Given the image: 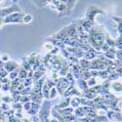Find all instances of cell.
Wrapping results in <instances>:
<instances>
[{
  "instance_id": "obj_1",
  "label": "cell",
  "mask_w": 122,
  "mask_h": 122,
  "mask_svg": "<svg viewBox=\"0 0 122 122\" xmlns=\"http://www.w3.org/2000/svg\"><path fill=\"white\" fill-rule=\"evenodd\" d=\"M22 20H23V14L14 12L13 14L8 15L3 21V23H5V24H8V23H20V22H22Z\"/></svg>"
},
{
  "instance_id": "obj_2",
  "label": "cell",
  "mask_w": 122,
  "mask_h": 122,
  "mask_svg": "<svg viewBox=\"0 0 122 122\" xmlns=\"http://www.w3.org/2000/svg\"><path fill=\"white\" fill-rule=\"evenodd\" d=\"M92 40L94 41V44L98 45H103L105 41V36L102 33H94L92 35Z\"/></svg>"
},
{
  "instance_id": "obj_3",
  "label": "cell",
  "mask_w": 122,
  "mask_h": 122,
  "mask_svg": "<svg viewBox=\"0 0 122 122\" xmlns=\"http://www.w3.org/2000/svg\"><path fill=\"white\" fill-rule=\"evenodd\" d=\"M16 67H17V64H15V63H8V64H6V66H5V70L8 72V71H10V72H12V71H14V69H16Z\"/></svg>"
},
{
  "instance_id": "obj_4",
  "label": "cell",
  "mask_w": 122,
  "mask_h": 122,
  "mask_svg": "<svg viewBox=\"0 0 122 122\" xmlns=\"http://www.w3.org/2000/svg\"><path fill=\"white\" fill-rule=\"evenodd\" d=\"M22 21L24 23H25V24H28V23H30V22L32 21V16L29 15V14H26V15L23 16V20H22Z\"/></svg>"
},
{
  "instance_id": "obj_5",
  "label": "cell",
  "mask_w": 122,
  "mask_h": 122,
  "mask_svg": "<svg viewBox=\"0 0 122 122\" xmlns=\"http://www.w3.org/2000/svg\"><path fill=\"white\" fill-rule=\"evenodd\" d=\"M94 57H95V53H94V51H88V52L85 54V58H86V59H89V60L93 59Z\"/></svg>"
},
{
  "instance_id": "obj_6",
  "label": "cell",
  "mask_w": 122,
  "mask_h": 122,
  "mask_svg": "<svg viewBox=\"0 0 122 122\" xmlns=\"http://www.w3.org/2000/svg\"><path fill=\"white\" fill-rule=\"evenodd\" d=\"M42 75H43L42 71H35V72H34V75H33V80H34V81H37Z\"/></svg>"
},
{
  "instance_id": "obj_7",
  "label": "cell",
  "mask_w": 122,
  "mask_h": 122,
  "mask_svg": "<svg viewBox=\"0 0 122 122\" xmlns=\"http://www.w3.org/2000/svg\"><path fill=\"white\" fill-rule=\"evenodd\" d=\"M80 65L82 66V67H89V62L87 60H81Z\"/></svg>"
},
{
  "instance_id": "obj_8",
  "label": "cell",
  "mask_w": 122,
  "mask_h": 122,
  "mask_svg": "<svg viewBox=\"0 0 122 122\" xmlns=\"http://www.w3.org/2000/svg\"><path fill=\"white\" fill-rule=\"evenodd\" d=\"M80 103V100L78 99V98H74L72 101H71V106H73V107H76L78 104Z\"/></svg>"
},
{
  "instance_id": "obj_9",
  "label": "cell",
  "mask_w": 122,
  "mask_h": 122,
  "mask_svg": "<svg viewBox=\"0 0 122 122\" xmlns=\"http://www.w3.org/2000/svg\"><path fill=\"white\" fill-rule=\"evenodd\" d=\"M6 75H7V71H6V70H5V68H0V76H1V77H6Z\"/></svg>"
},
{
  "instance_id": "obj_10",
  "label": "cell",
  "mask_w": 122,
  "mask_h": 122,
  "mask_svg": "<svg viewBox=\"0 0 122 122\" xmlns=\"http://www.w3.org/2000/svg\"><path fill=\"white\" fill-rule=\"evenodd\" d=\"M26 76H27V72H26V70L23 69L22 71L20 72V77H21V78H26Z\"/></svg>"
},
{
  "instance_id": "obj_11",
  "label": "cell",
  "mask_w": 122,
  "mask_h": 122,
  "mask_svg": "<svg viewBox=\"0 0 122 122\" xmlns=\"http://www.w3.org/2000/svg\"><path fill=\"white\" fill-rule=\"evenodd\" d=\"M17 76H18V72L17 71H12L11 73H10V79H17Z\"/></svg>"
},
{
  "instance_id": "obj_12",
  "label": "cell",
  "mask_w": 122,
  "mask_h": 122,
  "mask_svg": "<svg viewBox=\"0 0 122 122\" xmlns=\"http://www.w3.org/2000/svg\"><path fill=\"white\" fill-rule=\"evenodd\" d=\"M56 94H57L56 89H55V88H52V89H51V91H50V98H54V97L56 96Z\"/></svg>"
},
{
  "instance_id": "obj_13",
  "label": "cell",
  "mask_w": 122,
  "mask_h": 122,
  "mask_svg": "<svg viewBox=\"0 0 122 122\" xmlns=\"http://www.w3.org/2000/svg\"><path fill=\"white\" fill-rule=\"evenodd\" d=\"M30 84H31V78L30 77H27V80L25 79V84H24V86H29Z\"/></svg>"
},
{
  "instance_id": "obj_14",
  "label": "cell",
  "mask_w": 122,
  "mask_h": 122,
  "mask_svg": "<svg viewBox=\"0 0 122 122\" xmlns=\"http://www.w3.org/2000/svg\"><path fill=\"white\" fill-rule=\"evenodd\" d=\"M66 78H67V80L69 81V82H73V75H71L70 73H68L66 75Z\"/></svg>"
},
{
  "instance_id": "obj_15",
  "label": "cell",
  "mask_w": 122,
  "mask_h": 122,
  "mask_svg": "<svg viewBox=\"0 0 122 122\" xmlns=\"http://www.w3.org/2000/svg\"><path fill=\"white\" fill-rule=\"evenodd\" d=\"M95 80L94 79H89L88 80V83H87V85H89V86H93V85H95Z\"/></svg>"
},
{
  "instance_id": "obj_16",
  "label": "cell",
  "mask_w": 122,
  "mask_h": 122,
  "mask_svg": "<svg viewBox=\"0 0 122 122\" xmlns=\"http://www.w3.org/2000/svg\"><path fill=\"white\" fill-rule=\"evenodd\" d=\"M30 103H28V102H26V104H25V110H30Z\"/></svg>"
},
{
  "instance_id": "obj_17",
  "label": "cell",
  "mask_w": 122,
  "mask_h": 122,
  "mask_svg": "<svg viewBox=\"0 0 122 122\" xmlns=\"http://www.w3.org/2000/svg\"><path fill=\"white\" fill-rule=\"evenodd\" d=\"M1 59H2V60H1L2 62H7V61L9 60V57H8L7 55H3V56L1 57Z\"/></svg>"
},
{
  "instance_id": "obj_18",
  "label": "cell",
  "mask_w": 122,
  "mask_h": 122,
  "mask_svg": "<svg viewBox=\"0 0 122 122\" xmlns=\"http://www.w3.org/2000/svg\"><path fill=\"white\" fill-rule=\"evenodd\" d=\"M116 55H117L118 60H121V52H120V51H117V52H116Z\"/></svg>"
},
{
  "instance_id": "obj_19",
  "label": "cell",
  "mask_w": 122,
  "mask_h": 122,
  "mask_svg": "<svg viewBox=\"0 0 122 122\" xmlns=\"http://www.w3.org/2000/svg\"><path fill=\"white\" fill-rule=\"evenodd\" d=\"M67 3H70V2H73V0H66Z\"/></svg>"
},
{
  "instance_id": "obj_20",
  "label": "cell",
  "mask_w": 122,
  "mask_h": 122,
  "mask_svg": "<svg viewBox=\"0 0 122 122\" xmlns=\"http://www.w3.org/2000/svg\"><path fill=\"white\" fill-rule=\"evenodd\" d=\"M0 24H1V19H0Z\"/></svg>"
}]
</instances>
